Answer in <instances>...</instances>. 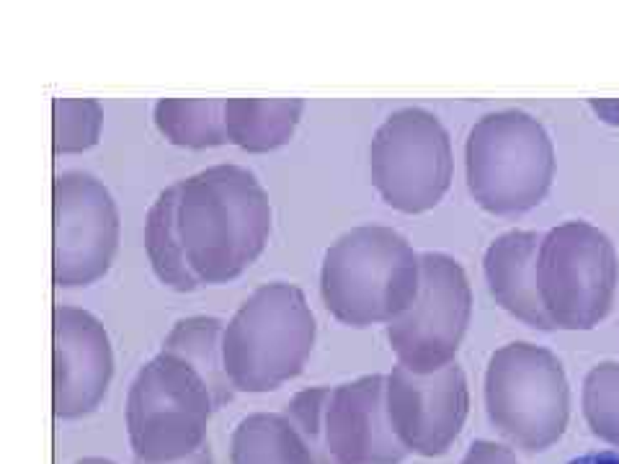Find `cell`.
<instances>
[{"label":"cell","mask_w":619,"mask_h":464,"mask_svg":"<svg viewBox=\"0 0 619 464\" xmlns=\"http://www.w3.org/2000/svg\"><path fill=\"white\" fill-rule=\"evenodd\" d=\"M178 230L199 281L220 284L235 278L269 240V193L242 165H209L181 179Z\"/></svg>","instance_id":"6da1fadb"},{"label":"cell","mask_w":619,"mask_h":464,"mask_svg":"<svg viewBox=\"0 0 619 464\" xmlns=\"http://www.w3.org/2000/svg\"><path fill=\"white\" fill-rule=\"evenodd\" d=\"M420 284V256L398 230L359 225L325 250L320 292L328 310L356 328L387 322L411 307Z\"/></svg>","instance_id":"7a4b0ae2"},{"label":"cell","mask_w":619,"mask_h":464,"mask_svg":"<svg viewBox=\"0 0 619 464\" xmlns=\"http://www.w3.org/2000/svg\"><path fill=\"white\" fill-rule=\"evenodd\" d=\"M464 173L477 207L498 217L521 215L547 196L555 179V145L529 111H491L467 135Z\"/></svg>","instance_id":"3957f363"},{"label":"cell","mask_w":619,"mask_h":464,"mask_svg":"<svg viewBox=\"0 0 619 464\" xmlns=\"http://www.w3.org/2000/svg\"><path fill=\"white\" fill-rule=\"evenodd\" d=\"M315 343V315L297 284L258 286L225 325L222 353L235 390L269 392L297 377Z\"/></svg>","instance_id":"277c9868"},{"label":"cell","mask_w":619,"mask_h":464,"mask_svg":"<svg viewBox=\"0 0 619 464\" xmlns=\"http://www.w3.org/2000/svg\"><path fill=\"white\" fill-rule=\"evenodd\" d=\"M483 395L488 421L513 449L547 451L568 429V377L562 361L545 346L513 341L493 351Z\"/></svg>","instance_id":"5b68a950"},{"label":"cell","mask_w":619,"mask_h":464,"mask_svg":"<svg viewBox=\"0 0 619 464\" xmlns=\"http://www.w3.org/2000/svg\"><path fill=\"white\" fill-rule=\"evenodd\" d=\"M217 410L204 377L184 358L157 351L140 366L127 392V434L140 462L165 464L191 457L206 443Z\"/></svg>","instance_id":"8992f818"},{"label":"cell","mask_w":619,"mask_h":464,"mask_svg":"<svg viewBox=\"0 0 619 464\" xmlns=\"http://www.w3.org/2000/svg\"><path fill=\"white\" fill-rule=\"evenodd\" d=\"M617 281V248L596 225L570 220L542 235L537 286L555 328H596L612 312Z\"/></svg>","instance_id":"52a82bcc"},{"label":"cell","mask_w":619,"mask_h":464,"mask_svg":"<svg viewBox=\"0 0 619 464\" xmlns=\"http://www.w3.org/2000/svg\"><path fill=\"white\" fill-rule=\"evenodd\" d=\"M372 183L390 207L434 209L452 183V140L442 119L420 106L392 111L369 145Z\"/></svg>","instance_id":"ba28073f"},{"label":"cell","mask_w":619,"mask_h":464,"mask_svg":"<svg viewBox=\"0 0 619 464\" xmlns=\"http://www.w3.org/2000/svg\"><path fill=\"white\" fill-rule=\"evenodd\" d=\"M472 317V289L457 258L420 253V284L406 312L387 325L398 364L428 374L452 364Z\"/></svg>","instance_id":"9c48e42d"},{"label":"cell","mask_w":619,"mask_h":464,"mask_svg":"<svg viewBox=\"0 0 619 464\" xmlns=\"http://www.w3.org/2000/svg\"><path fill=\"white\" fill-rule=\"evenodd\" d=\"M52 278L86 286L108 271L119 245V209L106 186L83 171L52 181Z\"/></svg>","instance_id":"30bf717a"},{"label":"cell","mask_w":619,"mask_h":464,"mask_svg":"<svg viewBox=\"0 0 619 464\" xmlns=\"http://www.w3.org/2000/svg\"><path fill=\"white\" fill-rule=\"evenodd\" d=\"M384 395L392 431L408 454L418 457L447 454L470 413V387L457 361L428 374L392 366Z\"/></svg>","instance_id":"8fae6325"},{"label":"cell","mask_w":619,"mask_h":464,"mask_svg":"<svg viewBox=\"0 0 619 464\" xmlns=\"http://www.w3.org/2000/svg\"><path fill=\"white\" fill-rule=\"evenodd\" d=\"M52 407L57 418H83L101 405L114 374L104 322L88 310L57 305L52 312Z\"/></svg>","instance_id":"7c38bea8"},{"label":"cell","mask_w":619,"mask_h":464,"mask_svg":"<svg viewBox=\"0 0 619 464\" xmlns=\"http://www.w3.org/2000/svg\"><path fill=\"white\" fill-rule=\"evenodd\" d=\"M384 390V374H364L330 390L325 410L330 464H400L408 457L392 431Z\"/></svg>","instance_id":"4fadbf2b"},{"label":"cell","mask_w":619,"mask_h":464,"mask_svg":"<svg viewBox=\"0 0 619 464\" xmlns=\"http://www.w3.org/2000/svg\"><path fill=\"white\" fill-rule=\"evenodd\" d=\"M542 235L532 230H508L488 245L483 273L491 297L516 320L537 330H552L537 286V253Z\"/></svg>","instance_id":"5bb4252c"},{"label":"cell","mask_w":619,"mask_h":464,"mask_svg":"<svg viewBox=\"0 0 619 464\" xmlns=\"http://www.w3.org/2000/svg\"><path fill=\"white\" fill-rule=\"evenodd\" d=\"M178 199L181 181H173L157 193L145 217V250L157 278L176 292H194L201 284L186 258L181 230H178Z\"/></svg>","instance_id":"9a60e30c"},{"label":"cell","mask_w":619,"mask_h":464,"mask_svg":"<svg viewBox=\"0 0 619 464\" xmlns=\"http://www.w3.org/2000/svg\"><path fill=\"white\" fill-rule=\"evenodd\" d=\"M302 108V98H228V140L248 152H269L292 137Z\"/></svg>","instance_id":"2e32d148"},{"label":"cell","mask_w":619,"mask_h":464,"mask_svg":"<svg viewBox=\"0 0 619 464\" xmlns=\"http://www.w3.org/2000/svg\"><path fill=\"white\" fill-rule=\"evenodd\" d=\"M222 336H225V325L217 317L191 315V317H181L160 346V351L184 358L186 364H191L204 377L206 387L212 392L214 407H222L235 395V387H233L228 369H225Z\"/></svg>","instance_id":"e0dca14e"},{"label":"cell","mask_w":619,"mask_h":464,"mask_svg":"<svg viewBox=\"0 0 619 464\" xmlns=\"http://www.w3.org/2000/svg\"><path fill=\"white\" fill-rule=\"evenodd\" d=\"M230 464H315L284 413H250L230 436Z\"/></svg>","instance_id":"ac0fdd59"},{"label":"cell","mask_w":619,"mask_h":464,"mask_svg":"<svg viewBox=\"0 0 619 464\" xmlns=\"http://www.w3.org/2000/svg\"><path fill=\"white\" fill-rule=\"evenodd\" d=\"M152 119L173 145L214 147L228 140L222 98H160Z\"/></svg>","instance_id":"d6986e66"},{"label":"cell","mask_w":619,"mask_h":464,"mask_svg":"<svg viewBox=\"0 0 619 464\" xmlns=\"http://www.w3.org/2000/svg\"><path fill=\"white\" fill-rule=\"evenodd\" d=\"M581 410L591 434L619 449V361H598L581 385Z\"/></svg>","instance_id":"ffe728a7"},{"label":"cell","mask_w":619,"mask_h":464,"mask_svg":"<svg viewBox=\"0 0 619 464\" xmlns=\"http://www.w3.org/2000/svg\"><path fill=\"white\" fill-rule=\"evenodd\" d=\"M104 108L96 98H55L52 101V147L62 152L88 150L99 142Z\"/></svg>","instance_id":"44dd1931"},{"label":"cell","mask_w":619,"mask_h":464,"mask_svg":"<svg viewBox=\"0 0 619 464\" xmlns=\"http://www.w3.org/2000/svg\"><path fill=\"white\" fill-rule=\"evenodd\" d=\"M330 390L333 387L328 385L307 387V390L294 395L284 407V415L302 436V441L307 443L315 464H330L325 449V410L328 400H330Z\"/></svg>","instance_id":"7402d4cb"},{"label":"cell","mask_w":619,"mask_h":464,"mask_svg":"<svg viewBox=\"0 0 619 464\" xmlns=\"http://www.w3.org/2000/svg\"><path fill=\"white\" fill-rule=\"evenodd\" d=\"M459 464H519V459H516L511 446H506V443L477 438L470 443V449Z\"/></svg>","instance_id":"603a6c76"},{"label":"cell","mask_w":619,"mask_h":464,"mask_svg":"<svg viewBox=\"0 0 619 464\" xmlns=\"http://www.w3.org/2000/svg\"><path fill=\"white\" fill-rule=\"evenodd\" d=\"M589 106L604 124L619 127V98H589Z\"/></svg>","instance_id":"cb8c5ba5"},{"label":"cell","mask_w":619,"mask_h":464,"mask_svg":"<svg viewBox=\"0 0 619 464\" xmlns=\"http://www.w3.org/2000/svg\"><path fill=\"white\" fill-rule=\"evenodd\" d=\"M568 464H619V451H591Z\"/></svg>","instance_id":"d4e9b609"},{"label":"cell","mask_w":619,"mask_h":464,"mask_svg":"<svg viewBox=\"0 0 619 464\" xmlns=\"http://www.w3.org/2000/svg\"><path fill=\"white\" fill-rule=\"evenodd\" d=\"M135 464H150V462H140V459H135ZM165 464H214V454H212V449H209V443H204L199 451H194L191 457L178 459V462H165Z\"/></svg>","instance_id":"484cf974"},{"label":"cell","mask_w":619,"mask_h":464,"mask_svg":"<svg viewBox=\"0 0 619 464\" xmlns=\"http://www.w3.org/2000/svg\"><path fill=\"white\" fill-rule=\"evenodd\" d=\"M75 464H116V462H111V459H106V457H83Z\"/></svg>","instance_id":"4316f807"}]
</instances>
